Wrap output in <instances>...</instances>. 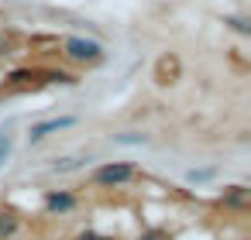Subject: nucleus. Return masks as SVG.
I'll return each mask as SVG.
<instances>
[{
    "label": "nucleus",
    "mask_w": 251,
    "mask_h": 240,
    "mask_svg": "<svg viewBox=\"0 0 251 240\" xmlns=\"http://www.w3.org/2000/svg\"><path fill=\"white\" fill-rule=\"evenodd\" d=\"M42 206H45L49 216H69V213L79 209V196L73 189H45Z\"/></svg>",
    "instance_id": "nucleus-3"
},
{
    "label": "nucleus",
    "mask_w": 251,
    "mask_h": 240,
    "mask_svg": "<svg viewBox=\"0 0 251 240\" xmlns=\"http://www.w3.org/2000/svg\"><path fill=\"white\" fill-rule=\"evenodd\" d=\"M186 178H189V182H206V178H213V168H203V172H196V168H193Z\"/></svg>",
    "instance_id": "nucleus-11"
},
{
    "label": "nucleus",
    "mask_w": 251,
    "mask_h": 240,
    "mask_svg": "<svg viewBox=\"0 0 251 240\" xmlns=\"http://www.w3.org/2000/svg\"><path fill=\"white\" fill-rule=\"evenodd\" d=\"M141 168L134 161H100L93 172H90V182L97 189H124L131 182H138Z\"/></svg>",
    "instance_id": "nucleus-1"
},
{
    "label": "nucleus",
    "mask_w": 251,
    "mask_h": 240,
    "mask_svg": "<svg viewBox=\"0 0 251 240\" xmlns=\"http://www.w3.org/2000/svg\"><path fill=\"white\" fill-rule=\"evenodd\" d=\"M76 240H110V237H103L97 230H83V233H76Z\"/></svg>",
    "instance_id": "nucleus-13"
},
{
    "label": "nucleus",
    "mask_w": 251,
    "mask_h": 240,
    "mask_svg": "<svg viewBox=\"0 0 251 240\" xmlns=\"http://www.w3.org/2000/svg\"><path fill=\"white\" fill-rule=\"evenodd\" d=\"M114 144H148V134L127 131V134H114Z\"/></svg>",
    "instance_id": "nucleus-8"
},
{
    "label": "nucleus",
    "mask_w": 251,
    "mask_h": 240,
    "mask_svg": "<svg viewBox=\"0 0 251 240\" xmlns=\"http://www.w3.org/2000/svg\"><path fill=\"white\" fill-rule=\"evenodd\" d=\"M11 151H14V134L11 131H0V168L11 161Z\"/></svg>",
    "instance_id": "nucleus-7"
},
{
    "label": "nucleus",
    "mask_w": 251,
    "mask_h": 240,
    "mask_svg": "<svg viewBox=\"0 0 251 240\" xmlns=\"http://www.w3.org/2000/svg\"><path fill=\"white\" fill-rule=\"evenodd\" d=\"M217 202H220L224 209L244 213V209H248V202H251V189H248V185H227V189L217 196Z\"/></svg>",
    "instance_id": "nucleus-5"
},
{
    "label": "nucleus",
    "mask_w": 251,
    "mask_h": 240,
    "mask_svg": "<svg viewBox=\"0 0 251 240\" xmlns=\"http://www.w3.org/2000/svg\"><path fill=\"white\" fill-rule=\"evenodd\" d=\"M138 240H172V237H169L165 230H148V233H141Z\"/></svg>",
    "instance_id": "nucleus-12"
},
{
    "label": "nucleus",
    "mask_w": 251,
    "mask_h": 240,
    "mask_svg": "<svg viewBox=\"0 0 251 240\" xmlns=\"http://www.w3.org/2000/svg\"><path fill=\"white\" fill-rule=\"evenodd\" d=\"M83 161H90V154H86V158H83V154H79V158H62V161L55 165V172H76Z\"/></svg>",
    "instance_id": "nucleus-9"
},
{
    "label": "nucleus",
    "mask_w": 251,
    "mask_h": 240,
    "mask_svg": "<svg viewBox=\"0 0 251 240\" xmlns=\"http://www.w3.org/2000/svg\"><path fill=\"white\" fill-rule=\"evenodd\" d=\"M62 55H66L69 62H76V65H100V62L107 59L103 45H100L97 38H83V35H69V38L62 42Z\"/></svg>",
    "instance_id": "nucleus-2"
},
{
    "label": "nucleus",
    "mask_w": 251,
    "mask_h": 240,
    "mask_svg": "<svg viewBox=\"0 0 251 240\" xmlns=\"http://www.w3.org/2000/svg\"><path fill=\"white\" fill-rule=\"evenodd\" d=\"M21 230V213L18 209H0V240H14Z\"/></svg>",
    "instance_id": "nucleus-6"
},
{
    "label": "nucleus",
    "mask_w": 251,
    "mask_h": 240,
    "mask_svg": "<svg viewBox=\"0 0 251 240\" xmlns=\"http://www.w3.org/2000/svg\"><path fill=\"white\" fill-rule=\"evenodd\" d=\"M76 124H79V117H73V113L38 120V124H31V127H28V144H42L45 137H52V134H59V131H69V127H76Z\"/></svg>",
    "instance_id": "nucleus-4"
},
{
    "label": "nucleus",
    "mask_w": 251,
    "mask_h": 240,
    "mask_svg": "<svg viewBox=\"0 0 251 240\" xmlns=\"http://www.w3.org/2000/svg\"><path fill=\"white\" fill-rule=\"evenodd\" d=\"M224 24H230L237 35H251V24H248V18H224Z\"/></svg>",
    "instance_id": "nucleus-10"
}]
</instances>
